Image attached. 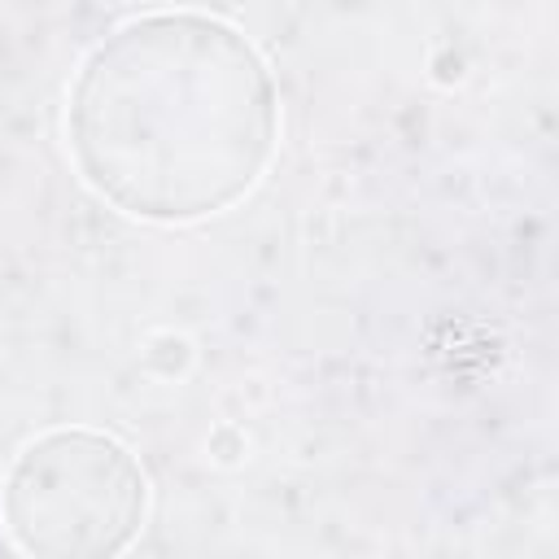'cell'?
Listing matches in <instances>:
<instances>
[{
    "label": "cell",
    "mask_w": 559,
    "mask_h": 559,
    "mask_svg": "<svg viewBox=\"0 0 559 559\" xmlns=\"http://www.w3.org/2000/svg\"><path fill=\"white\" fill-rule=\"evenodd\" d=\"M66 140L83 183L144 223H197L258 188L280 144V87L231 22L140 13L79 66Z\"/></svg>",
    "instance_id": "6da1fadb"
},
{
    "label": "cell",
    "mask_w": 559,
    "mask_h": 559,
    "mask_svg": "<svg viewBox=\"0 0 559 559\" xmlns=\"http://www.w3.org/2000/svg\"><path fill=\"white\" fill-rule=\"evenodd\" d=\"M0 515L26 555H118L148 520V476L114 432L48 428L9 463Z\"/></svg>",
    "instance_id": "7a4b0ae2"
}]
</instances>
